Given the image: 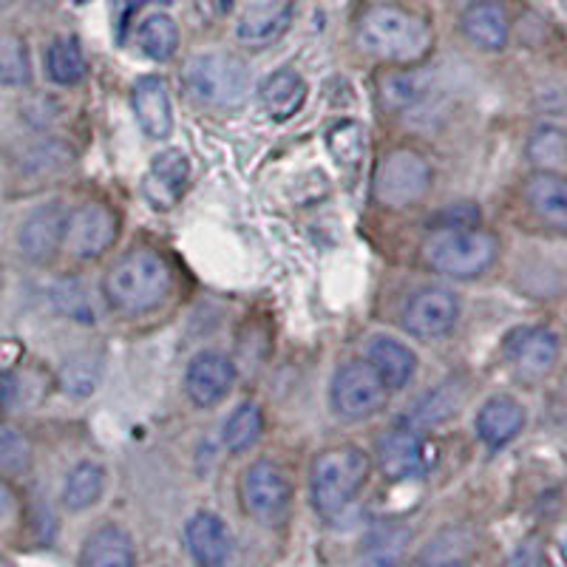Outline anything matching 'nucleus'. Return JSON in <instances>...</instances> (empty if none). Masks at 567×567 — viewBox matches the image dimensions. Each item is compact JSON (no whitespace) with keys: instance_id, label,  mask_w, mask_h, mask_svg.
Segmentation results:
<instances>
[{"instance_id":"nucleus-1","label":"nucleus","mask_w":567,"mask_h":567,"mask_svg":"<svg viewBox=\"0 0 567 567\" xmlns=\"http://www.w3.org/2000/svg\"><path fill=\"white\" fill-rule=\"evenodd\" d=\"M358 43L383 63L412 65L432 52L434 32L420 14L394 3H378L358 20Z\"/></svg>"},{"instance_id":"nucleus-2","label":"nucleus","mask_w":567,"mask_h":567,"mask_svg":"<svg viewBox=\"0 0 567 567\" xmlns=\"http://www.w3.org/2000/svg\"><path fill=\"white\" fill-rule=\"evenodd\" d=\"M171 284L174 281L168 261L148 247H136L109 267L103 296L111 310L123 316H145L168 298Z\"/></svg>"},{"instance_id":"nucleus-3","label":"nucleus","mask_w":567,"mask_h":567,"mask_svg":"<svg viewBox=\"0 0 567 567\" xmlns=\"http://www.w3.org/2000/svg\"><path fill=\"white\" fill-rule=\"evenodd\" d=\"M369 471H372L369 454L358 445H336L318 454L310 474V494L318 514L323 519L341 516L367 485Z\"/></svg>"},{"instance_id":"nucleus-4","label":"nucleus","mask_w":567,"mask_h":567,"mask_svg":"<svg viewBox=\"0 0 567 567\" xmlns=\"http://www.w3.org/2000/svg\"><path fill=\"white\" fill-rule=\"evenodd\" d=\"M187 97L207 109H239L250 94V71L239 58L213 52L196 54L182 71Z\"/></svg>"},{"instance_id":"nucleus-5","label":"nucleus","mask_w":567,"mask_h":567,"mask_svg":"<svg viewBox=\"0 0 567 567\" xmlns=\"http://www.w3.org/2000/svg\"><path fill=\"white\" fill-rule=\"evenodd\" d=\"M499 241L494 233L468 227V230H437L423 245V261L440 276L477 278L494 267Z\"/></svg>"},{"instance_id":"nucleus-6","label":"nucleus","mask_w":567,"mask_h":567,"mask_svg":"<svg viewBox=\"0 0 567 567\" xmlns=\"http://www.w3.org/2000/svg\"><path fill=\"white\" fill-rule=\"evenodd\" d=\"M432 165L420 151L398 148L389 151L378 162L372 194L378 205L389 207V210H403V207H412L425 199V194L432 190Z\"/></svg>"},{"instance_id":"nucleus-7","label":"nucleus","mask_w":567,"mask_h":567,"mask_svg":"<svg viewBox=\"0 0 567 567\" xmlns=\"http://www.w3.org/2000/svg\"><path fill=\"white\" fill-rule=\"evenodd\" d=\"M389 392L392 389L386 386L381 374L374 372L372 363L347 361L343 367H338L336 378H332L329 398H332V409H336L338 417L367 420L383 412Z\"/></svg>"},{"instance_id":"nucleus-8","label":"nucleus","mask_w":567,"mask_h":567,"mask_svg":"<svg viewBox=\"0 0 567 567\" xmlns=\"http://www.w3.org/2000/svg\"><path fill=\"white\" fill-rule=\"evenodd\" d=\"M239 494L247 516L256 523L276 525L290 511V480L270 460H256L252 465H247L245 474H241Z\"/></svg>"},{"instance_id":"nucleus-9","label":"nucleus","mask_w":567,"mask_h":567,"mask_svg":"<svg viewBox=\"0 0 567 567\" xmlns=\"http://www.w3.org/2000/svg\"><path fill=\"white\" fill-rule=\"evenodd\" d=\"M378 465L394 483L403 480H417L425 477L432 471L437 452H434L432 440L425 437L420 429L412 425H394L386 434L378 437Z\"/></svg>"},{"instance_id":"nucleus-10","label":"nucleus","mask_w":567,"mask_h":567,"mask_svg":"<svg viewBox=\"0 0 567 567\" xmlns=\"http://www.w3.org/2000/svg\"><path fill=\"white\" fill-rule=\"evenodd\" d=\"M120 221L116 213L103 202H85L78 210L69 213V225H65V247L74 258H100L114 247Z\"/></svg>"},{"instance_id":"nucleus-11","label":"nucleus","mask_w":567,"mask_h":567,"mask_svg":"<svg viewBox=\"0 0 567 567\" xmlns=\"http://www.w3.org/2000/svg\"><path fill=\"white\" fill-rule=\"evenodd\" d=\"M463 303L452 290L443 287H425L414 292L403 310V327L420 341H437L457 327Z\"/></svg>"},{"instance_id":"nucleus-12","label":"nucleus","mask_w":567,"mask_h":567,"mask_svg":"<svg viewBox=\"0 0 567 567\" xmlns=\"http://www.w3.org/2000/svg\"><path fill=\"white\" fill-rule=\"evenodd\" d=\"M505 358L523 381H542L559 361V338L548 327H519L505 338Z\"/></svg>"},{"instance_id":"nucleus-13","label":"nucleus","mask_w":567,"mask_h":567,"mask_svg":"<svg viewBox=\"0 0 567 567\" xmlns=\"http://www.w3.org/2000/svg\"><path fill=\"white\" fill-rule=\"evenodd\" d=\"M65 225H69V213L63 205H40L23 219L18 230V250L20 256L32 261V265H45L58 256L60 247L65 245Z\"/></svg>"},{"instance_id":"nucleus-14","label":"nucleus","mask_w":567,"mask_h":567,"mask_svg":"<svg viewBox=\"0 0 567 567\" xmlns=\"http://www.w3.org/2000/svg\"><path fill=\"white\" fill-rule=\"evenodd\" d=\"M190 182V159L179 148H168L156 154L142 176V196L154 210L165 213L179 205Z\"/></svg>"},{"instance_id":"nucleus-15","label":"nucleus","mask_w":567,"mask_h":567,"mask_svg":"<svg viewBox=\"0 0 567 567\" xmlns=\"http://www.w3.org/2000/svg\"><path fill=\"white\" fill-rule=\"evenodd\" d=\"M233 386H236V363L225 352L207 349V352L196 354L187 367L185 389L187 398L194 400V406H216L230 394Z\"/></svg>"},{"instance_id":"nucleus-16","label":"nucleus","mask_w":567,"mask_h":567,"mask_svg":"<svg viewBox=\"0 0 567 567\" xmlns=\"http://www.w3.org/2000/svg\"><path fill=\"white\" fill-rule=\"evenodd\" d=\"M131 105L142 134L151 140H168L174 131V105H171L168 83L159 74H145L136 80L131 89Z\"/></svg>"},{"instance_id":"nucleus-17","label":"nucleus","mask_w":567,"mask_h":567,"mask_svg":"<svg viewBox=\"0 0 567 567\" xmlns=\"http://www.w3.org/2000/svg\"><path fill=\"white\" fill-rule=\"evenodd\" d=\"M296 20V3L292 0H258L256 7L247 9L236 23V38L239 43L261 49V45L276 43L287 34V29Z\"/></svg>"},{"instance_id":"nucleus-18","label":"nucleus","mask_w":567,"mask_h":567,"mask_svg":"<svg viewBox=\"0 0 567 567\" xmlns=\"http://www.w3.org/2000/svg\"><path fill=\"white\" fill-rule=\"evenodd\" d=\"M185 545L202 567H221L233 554V536L213 511H196L185 525Z\"/></svg>"},{"instance_id":"nucleus-19","label":"nucleus","mask_w":567,"mask_h":567,"mask_svg":"<svg viewBox=\"0 0 567 567\" xmlns=\"http://www.w3.org/2000/svg\"><path fill=\"white\" fill-rule=\"evenodd\" d=\"M460 29L465 38L485 52H499L508 45L511 20L503 3L496 0H474L460 14Z\"/></svg>"},{"instance_id":"nucleus-20","label":"nucleus","mask_w":567,"mask_h":567,"mask_svg":"<svg viewBox=\"0 0 567 567\" xmlns=\"http://www.w3.org/2000/svg\"><path fill=\"white\" fill-rule=\"evenodd\" d=\"M525 199L542 225L567 236V176L556 171H536L525 182Z\"/></svg>"},{"instance_id":"nucleus-21","label":"nucleus","mask_w":567,"mask_h":567,"mask_svg":"<svg viewBox=\"0 0 567 567\" xmlns=\"http://www.w3.org/2000/svg\"><path fill=\"white\" fill-rule=\"evenodd\" d=\"M525 423H528V414L523 403L508 394H496L477 412V437L488 449H505L511 440L523 434Z\"/></svg>"},{"instance_id":"nucleus-22","label":"nucleus","mask_w":567,"mask_h":567,"mask_svg":"<svg viewBox=\"0 0 567 567\" xmlns=\"http://www.w3.org/2000/svg\"><path fill=\"white\" fill-rule=\"evenodd\" d=\"M367 361L372 363L374 372L381 374L392 392L406 389L417 372V354L412 352V347L392 336L372 338L367 347Z\"/></svg>"},{"instance_id":"nucleus-23","label":"nucleus","mask_w":567,"mask_h":567,"mask_svg":"<svg viewBox=\"0 0 567 567\" xmlns=\"http://www.w3.org/2000/svg\"><path fill=\"white\" fill-rule=\"evenodd\" d=\"M136 550L128 530L120 525H103L85 539L80 567H134Z\"/></svg>"},{"instance_id":"nucleus-24","label":"nucleus","mask_w":567,"mask_h":567,"mask_svg":"<svg viewBox=\"0 0 567 567\" xmlns=\"http://www.w3.org/2000/svg\"><path fill=\"white\" fill-rule=\"evenodd\" d=\"M258 97H261V105H265L267 114L276 123H284V120H290V116H296L301 111L303 100H307V83H303L298 71L278 69L261 83Z\"/></svg>"},{"instance_id":"nucleus-25","label":"nucleus","mask_w":567,"mask_h":567,"mask_svg":"<svg viewBox=\"0 0 567 567\" xmlns=\"http://www.w3.org/2000/svg\"><path fill=\"white\" fill-rule=\"evenodd\" d=\"M432 91V74L425 69H400L383 74L378 83V100L386 111L400 114L425 100V94Z\"/></svg>"},{"instance_id":"nucleus-26","label":"nucleus","mask_w":567,"mask_h":567,"mask_svg":"<svg viewBox=\"0 0 567 567\" xmlns=\"http://www.w3.org/2000/svg\"><path fill=\"white\" fill-rule=\"evenodd\" d=\"M463 406V386L460 381H445L443 386L425 392L417 400V406H412V412L406 414L403 425H412V429H432V425H443L454 417Z\"/></svg>"},{"instance_id":"nucleus-27","label":"nucleus","mask_w":567,"mask_h":567,"mask_svg":"<svg viewBox=\"0 0 567 567\" xmlns=\"http://www.w3.org/2000/svg\"><path fill=\"white\" fill-rule=\"evenodd\" d=\"M49 392V374L43 369H3L0 372V406L23 412L38 406Z\"/></svg>"},{"instance_id":"nucleus-28","label":"nucleus","mask_w":567,"mask_h":567,"mask_svg":"<svg viewBox=\"0 0 567 567\" xmlns=\"http://www.w3.org/2000/svg\"><path fill=\"white\" fill-rule=\"evenodd\" d=\"M105 491V468L100 463H78L69 471V477L63 483V505L74 514L89 511L100 503V496Z\"/></svg>"},{"instance_id":"nucleus-29","label":"nucleus","mask_w":567,"mask_h":567,"mask_svg":"<svg viewBox=\"0 0 567 567\" xmlns=\"http://www.w3.org/2000/svg\"><path fill=\"white\" fill-rule=\"evenodd\" d=\"M136 38H140L142 54L156 63H168L179 52V23L165 12H154L142 20Z\"/></svg>"},{"instance_id":"nucleus-30","label":"nucleus","mask_w":567,"mask_h":567,"mask_svg":"<svg viewBox=\"0 0 567 567\" xmlns=\"http://www.w3.org/2000/svg\"><path fill=\"white\" fill-rule=\"evenodd\" d=\"M45 71H49L52 83L58 85L83 83L85 74H89V63H85L80 40L71 38V34L52 40L49 52H45Z\"/></svg>"},{"instance_id":"nucleus-31","label":"nucleus","mask_w":567,"mask_h":567,"mask_svg":"<svg viewBox=\"0 0 567 567\" xmlns=\"http://www.w3.org/2000/svg\"><path fill=\"white\" fill-rule=\"evenodd\" d=\"M409 548V528L403 525H381L372 534H367L361 548V565L363 567H394L400 556Z\"/></svg>"},{"instance_id":"nucleus-32","label":"nucleus","mask_w":567,"mask_h":567,"mask_svg":"<svg viewBox=\"0 0 567 567\" xmlns=\"http://www.w3.org/2000/svg\"><path fill=\"white\" fill-rule=\"evenodd\" d=\"M103 361L97 352H74L58 372V383L69 398H89L100 386Z\"/></svg>"},{"instance_id":"nucleus-33","label":"nucleus","mask_w":567,"mask_h":567,"mask_svg":"<svg viewBox=\"0 0 567 567\" xmlns=\"http://www.w3.org/2000/svg\"><path fill=\"white\" fill-rule=\"evenodd\" d=\"M52 301L58 307L60 316L71 318L80 323L97 321V307H94V296H91L89 284L83 278H63L54 284Z\"/></svg>"},{"instance_id":"nucleus-34","label":"nucleus","mask_w":567,"mask_h":567,"mask_svg":"<svg viewBox=\"0 0 567 567\" xmlns=\"http://www.w3.org/2000/svg\"><path fill=\"white\" fill-rule=\"evenodd\" d=\"M261 432H265V412H261V406H256V403H241L225 423L227 452H247V449H252L258 443Z\"/></svg>"},{"instance_id":"nucleus-35","label":"nucleus","mask_w":567,"mask_h":567,"mask_svg":"<svg viewBox=\"0 0 567 567\" xmlns=\"http://www.w3.org/2000/svg\"><path fill=\"white\" fill-rule=\"evenodd\" d=\"M32 80V63L23 38L12 32H0V83L3 85H27Z\"/></svg>"},{"instance_id":"nucleus-36","label":"nucleus","mask_w":567,"mask_h":567,"mask_svg":"<svg viewBox=\"0 0 567 567\" xmlns=\"http://www.w3.org/2000/svg\"><path fill=\"white\" fill-rule=\"evenodd\" d=\"M32 440L18 425L0 423V471L9 477H20L32 468Z\"/></svg>"},{"instance_id":"nucleus-37","label":"nucleus","mask_w":567,"mask_h":567,"mask_svg":"<svg viewBox=\"0 0 567 567\" xmlns=\"http://www.w3.org/2000/svg\"><path fill=\"white\" fill-rule=\"evenodd\" d=\"M567 156V134L556 125H539L528 140V159L539 171H556Z\"/></svg>"},{"instance_id":"nucleus-38","label":"nucleus","mask_w":567,"mask_h":567,"mask_svg":"<svg viewBox=\"0 0 567 567\" xmlns=\"http://www.w3.org/2000/svg\"><path fill=\"white\" fill-rule=\"evenodd\" d=\"M71 162V148L65 142L58 140H49V142H40L34 148H29L27 154V168L32 174H52V171L65 168Z\"/></svg>"},{"instance_id":"nucleus-39","label":"nucleus","mask_w":567,"mask_h":567,"mask_svg":"<svg viewBox=\"0 0 567 567\" xmlns=\"http://www.w3.org/2000/svg\"><path fill=\"white\" fill-rule=\"evenodd\" d=\"M477 221L480 207L471 205V202L443 207V210L432 216V227H437V230H468V227H477Z\"/></svg>"},{"instance_id":"nucleus-40","label":"nucleus","mask_w":567,"mask_h":567,"mask_svg":"<svg viewBox=\"0 0 567 567\" xmlns=\"http://www.w3.org/2000/svg\"><path fill=\"white\" fill-rule=\"evenodd\" d=\"M358 131V125L354 123H341L336 125V131L332 134L341 136V145L338 142H329V148H332V154H336V159L341 162V165H354V162L361 159V151H363V134L361 136H354L352 142H349V136Z\"/></svg>"},{"instance_id":"nucleus-41","label":"nucleus","mask_w":567,"mask_h":567,"mask_svg":"<svg viewBox=\"0 0 567 567\" xmlns=\"http://www.w3.org/2000/svg\"><path fill=\"white\" fill-rule=\"evenodd\" d=\"M12 508H14L12 491H9V485L0 480V528H3L9 516H12Z\"/></svg>"},{"instance_id":"nucleus-42","label":"nucleus","mask_w":567,"mask_h":567,"mask_svg":"<svg viewBox=\"0 0 567 567\" xmlns=\"http://www.w3.org/2000/svg\"><path fill=\"white\" fill-rule=\"evenodd\" d=\"M140 3H159V7H171V3H176V0H125V14H123V29H125V20L131 18V12H134Z\"/></svg>"},{"instance_id":"nucleus-43","label":"nucleus","mask_w":567,"mask_h":567,"mask_svg":"<svg viewBox=\"0 0 567 567\" xmlns=\"http://www.w3.org/2000/svg\"><path fill=\"white\" fill-rule=\"evenodd\" d=\"M432 567H465V565H460V561H440V565H432Z\"/></svg>"},{"instance_id":"nucleus-44","label":"nucleus","mask_w":567,"mask_h":567,"mask_svg":"<svg viewBox=\"0 0 567 567\" xmlns=\"http://www.w3.org/2000/svg\"><path fill=\"white\" fill-rule=\"evenodd\" d=\"M561 559H565V565H567V536L561 539Z\"/></svg>"},{"instance_id":"nucleus-45","label":"nucleus","mask_w":567,"mask_h":567,"mask_svg":"<svg viewBox=\"0 0 567 567\" xmlns=\"http://www.w3.org/2000/svg\"><path fill=\"white\" fill-rule=\"evenodd\" d=\"M9 3H14V0H0V9H3V7H9Z\"/></svg>"},{"instance_id":"nucleus-46","label":"nucleus","mask_w":567,"mask_h":567,"mask_svg":"<svg viewBox=\"0 0 567 567\" xmlns=\"http://www.w3.org/2000/svg\"><path fill=\"white\" fill-rule=\"evenodd\" d=\"M0 287H3V270H0Z\"/></svg>"},{"instance_id":"nucleus-47","label":"nucleus","mask_w":567,"mask_h":567,"mask_svg":"<svg viewBox=\"0 0 567 567\" xmlns=\"http://www.w3.org/2000/svg\"><path fill=\"white\" fill-rule=\"evenodd\" d=\"M463 3H465V7H468V3H474V0H463Z\"/></svg>"},{"instance_id":"nucleus-48","label":"nucleus","mask_w":567,"mask_h":567,"mask_svg":"<svg viewBox=\"0 0 567 567\" xmlns=\"http://www.w3.org/2000/svg\"><path fill=\"white\" fill-rule=\"evenodd\" d=\"M74 3H89V0H74Z\"/></svg>"}]
</instances>
